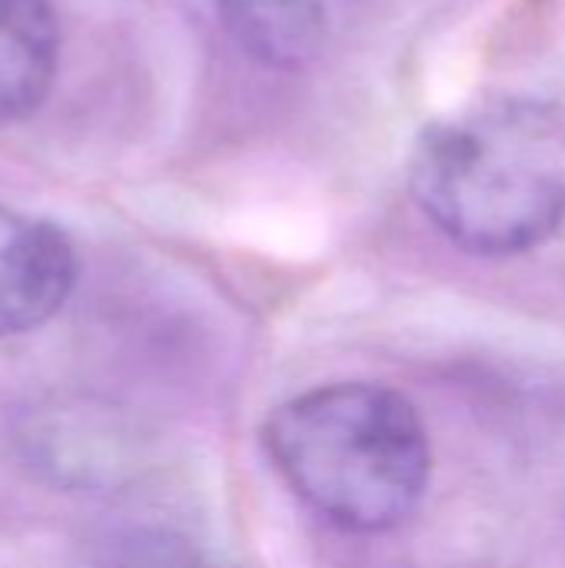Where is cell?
<instances>
[{
	"label": "cell",
	"instance_id": "cell-1",
	"mask_svg": "<svg viewBox=\"0 0 565 568\" xmlns=\"http://www.w3.org/2000/svg\"><path fill=\"white\" fill-rule=\"evenodd\" d=\"M410 190L426 220L473 256H519L565 223V123L539 100L506 97L423 126Z\"/></svg>",
	"mask_w": 565,
	"mask_h": 568
},
{
	"label": "cell",
	"instance_id": "cell-5",
	"mask_svg": "<svg viewBox=\"0 0 565 568\" xmlns=\"http://www.w3.org/2000/svg\"><path fill=\"white\" fill-rule=\"evenodd\" d=\"M60 20L50 0H0V130L33 116L57 80Z\"/></svg>",
	"mask_w": 565,
	"mask_h": 568
},
{
	"label": "cell",
	"instance_id": "cell-6",
	"mask_svg": "<svg viewBox=\"0 0 565 568\" xmlns=\"http://www.w3.org/2000/svg\"><path fill=\"white\" fill-rule=\"evenodd\" d=\"M97 568H216L206 552L173 529L140 526L103 542Z\"/></svg>",
	"mask_w": 565,
	"mask_h": 568
},
{
	"label": "cell",
	"instance_id": "cell-3",
	"mask_svg": "<svg viewBox=\"0 0 565 568\" xmlns=\"http://www.w3.org/2000/svg\"><path fill=\"white\" fill-rule=\"evenodd\" d=\"M77 246L53 220L0 203V336L47 326L77 286Z\"/></svg>",
	"mask_w": 565,
	"mask_h": 568
},
{
	"label": "cell",
	"instance_id": "cell-2",
	"mask_svg": "<svg viewBox=\"0 0 565 568\" xmlns=\"http://www.w3.org/2000/svg\"><path fill=\"white\" fill-rule=\"evenodd\" d=\"M263 449L316 516L363 536L406 523L433 466L420 413L380 383H333L280 403Z\"/></svg>",
	"mask_w": 565,
	"mask_h": 568
},
{
	"label": "cell",
	"instance_id": "cell-4",
	"mask_svg": "<svg viewBox=\"0 0 565 568\" xmlns=\"http://www.w3.org/2000/svg\"><path fill=\"white\" fill-rule=\"evenodd\" d=\"M363 0H213L233 43L263 67L313 63L350 23Z\"/></svg>",
	"mask_w": 565,
	"mask_h": 568
}]
</instances>
